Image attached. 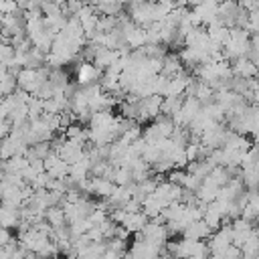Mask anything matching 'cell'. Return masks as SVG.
<instances>
[{
	"label": "cell",
	"mask_w": 259,
	"mask_h": 259,
	"mask_svg": "<svg viewBox=\"0 0 259 259\" xmlns=\"http://www.w3.org/2000/svg\"><path fill=\"white\" fill-rule=\"evenodd\" d=\"M152 194L162 202V206H168L170 202L180 200L182 186H178V184H174V182H170V180H164V182H158V186H156V190H154Z\"/></svg>",
	"instance_id": "obj_1"
},
{
	"label": "cell",
	"mask_w": 259,
	"mask_h": 259,
	"mask_svg": "<svg viewBox=\"0 0 259 259\" xmlns=\"http://www.w3.org/2000/svg\"><path fill=\"white\" fill-rule=\"evenodd\" d=\"M142 235L146 241L150 243H156V245H164L166 239H168V229L166 225H160V223H154V221H148L146 227L142 229Z\"/></svg>",
	"instance_id": "obj_2"
},
{
	"label": "cell",
	"mask_w": 259,
	"mask_h": 259,
	"mask_svg": "<svg viewBox=\"0 0 259 259\" xmlns=\"http://www.w3.org/2000/svg\"><path fill=\"white\" fill-rule=\"evenodd\" d=\"M101 79V69L95 67L89 61H81L77 67V81L79 85H89V83H97Z\"/></svg>",
	"instance_id": "obj_3"
},
{
	"label": "cell",
	"mask_w": 259,
	"mask_h": 259,
	"mask_svg": "<svg viewBox=\"0 0 259 259\" xmlns=\"http://www.w3.org/2000/svg\"><path fill=\"white\" fill-rule=\"evenodd\" d=\"M231 71H233V75H237V77L253 79V77H257L259 67L255 65V61H251V59H247V57H239V59L233 61Z\"/></svg>",
	"instance_id": "obj_4"
},
{
	"label": "cell",
	"mask_w": 259,
	"mask_h": 259,
	"mask_svg": "<svg viewBox=\"0 0 259 259\" xmlns=\"http://www.w3.org/2000/svg\"><path fill=\"white\" fill-rule=\"evenodd\" d=\"M210 233H212V231L206 227V223H204L202 219L192 221V223L182 231V235H184L186 239H194V241H204V239L210 237Z\"/></svg>",
	"instance_id": "obj_5"
},
{
	"label": "cell",
	"mask_w": 259,
	"mask_h": 259,
	"mask_svg": "<svg viewBox=\"0 0 259 259\" xmlns=\"http://www.w3.org/2000/svg\"><path fill=\"white\" fill-rule=\"evenodd\" d=\"M148 221H150V219H148L142 210H138V212H125V217H123V221H121L119 225L125 227L127 233H140V231L146 227Z\"/></svg>",
	"instance_id": "obj_6"
},
{
	"label": "cell",
	"mask_w": 259,
	"mask_h": 259,
	"mask_svg": "<svg viewBox=\"0 0 259 259\" xmlns=\"http://www.w3.org/2000/svg\"><path fill=\"white\" fill-rule=\"evenodd\" d=\"M217 194H219V186L217 184H212L210 180H202L200 182V186L196 188V198L200 200V202H206V204H210L214 198H217Z\"/></svg>",
	"instance_id": "obj_7"
},
{
	"label": "cell",
	"mask_w": 259,
	"mask_h": 259,
	"mask_svg": "<svg viewBox=\"0 0 259 259\" xmlns=\"http://www.w3.org/2000/svg\"><path fill=\"white\" fill-rule=\"evenodd\" d=\"M103 253H105V243L97 241V243H89L83 249H79L75 259H99Z\"/></svg>",
	"instance_id": "obj_8"
},
{
	"label": "cell",
	"mask_w": 259,
	"mask_h": 259,
	"mask_svg": "<svg viewBox=\"0 0 259 259\" xmlns=\"http://www.w3.org/2000/svg\"><path fill=\"white\" fill-rule=\"evenodd\" d=\"M20 217H18V208H10V206H0V229H10V227H18Z\"/></svg>",
	"instance_id": "obj_9"
},
{
	"label": "cell",
	"mask_w": 259,
	"mask_h": 259,
	"mask_svg": "<svg viewBox=\"0 0 259 259\" xmlns=\"http://www.w3.org/2000/svg\"><path fill=\"white\" fill-rule=\"evenodd\" d=\"M206 32H208V38L214 47H223L229 40V28L223 26V24H210L206 28Z\"/></svg>",
	"instance_id": "obj_10"
},
{
	"label": "cell",
	"mask_w": 259,
	"mask_h": 259,
	"mask_svg": "<svg viewBox=\"0 0 259 259\" xmlns=\"http://www.w3.org/2000/svg\"><path fill=\"white\" fill-rule=\"evenodd\" d=\"M182 71V63H180V57L178 55H164L162 59V71L166 77H174Z\"/></svg>",
	"instance_id": "obj_11"
},
{
	"label": "cell",
	"mask_w": 259,
	"mask_h": 259,
	"mask_svg": "<svg viewBox=\"0 0 259 259\" xmlns=\"http://www.w3.org/2000/svg\"><path fill=\"white\" fill-rule=\"evenodd\" d=\"M182 101H184V95L162 97V107H160V113H162V115L172 117V115H174V113H178V109L182 107Z\"/></svg>",
	"instance_id": "obj_12"
},
{
	"label": "cell",
	"mask_w": 259,
	"mask_h": 259,
	"mask_svg": "<svg viewBox=\"0 0 259 259\" xmlns=\"http://www.w3.org/2000/svg\"><path fill=\"white\" fill-rule=\"evenodd\" d=\"M45 221L55 229V227H63L65 223H67V219H65V210H63V206H59V204H55V206H49L47 210H45Z\"/></svg>",
	"instance_id": "obj_13"
},
{
	"label": "cell",
	"mask_w": 259,
	"mask_h": 259,
	"mask_svg": "<svg viewBox=\"0 0 259 259\" xmlns=\"http://www.w3.org/2000/svg\"><path fill=\"white\" fill-rule=\"evenodd\" d=\"M202 221L206 223V227L210 229V231H217L221 225H223V214L212 206V202L206 206V210H204V214H202Z\"/></svg>",
	"instance_id": "obj_14"
},
{
	"label": "cell",
	"mask_w": 259,
	"mask_h": 259,
	"mask_svg": "<svg viewBox=\"0 0 259 259\" xmlns=\"http://www.w3.org/2000/svg\"><path fill=\"white\" fill-rule=\"evenodd\" d=\"M26 166H28V158H26V156H12V158L4 160V172L20 174Z\"/></svg>",
	"instance_id": "obj_15"
},
{
	"label": "cell",
	"mask_w": 259,
	"mask_h": 259,
	"mask_svg": "<svg viewBox=\"0 0 259 259\" xmlns=\"http://www.w3.org/2000/svg\"><path fill=\"white\" fill-rule=\"evenodd\" d=\"M241 180H243V186L245 188H257L259 186V166H255V168H243Z\"/></svg>",
	"instance_id": "obj_16"
},
{
	"label": "cell",
	"mask_w": 259,
	"mask_h": 259,
	"mask_svg": "<svg viewBox=\"0 0 259 259\" xmlns=\"http://www.w3.org/2000/svg\"><path fill=\"white\" fill-rule=\"evenodd\" d=\"M16 87H18V83H16V75H6L2 81H0V97L4 95H10V93H14L16 91Z\"/></svg>",
	"instance_id": "obj_17"
},
{
	"label": "cell",
	"mask_w": 259,
	"mask_h": 259,
	"mask_svg": "<svg viewBox=\"0 0 259 259\" xmlns=\"http://www.w3.org/2000/svg\"><path fill=\"white\" fill-rule=\"evenodd\" d=\"M200 182H202V178H198V176H196V174H192V172H186L184 182H182V188H188V190L196 192V188L200 186Z\"/></svg>",
	"instance_id": "obj_18"
},
{
	"label": "cell",
	"mask_w": 259,
	"mask_h": 259,
	"mask_svg": "<svg viewBox=\"0 0 259 259\" xmlns=\"http://www.w3.org/2000/svg\"><path fill=\"white\" fill-rule=\"evenodd\" d=\"M18 249V245H16V241L14 239H10L8 243H4V245H0V259H10L12 257V253Z\"/></svg>",
	"instance_id": "obj_19"
},
{
	"label": "cell",
	"mask_w": 259,
	"mask_h": 259,
	"mask_svg": "<svg viewBox=\"0 0 259 259\" xmlns=\"http://www.w3.org/2000/svg\"><path fill=\"white\" fill-rule=\"evenodd\" d=\"M184 176H186V170H182V168H178V170H170V172H168V180L174 182V184H178V186H182Z\"/></svg>",
	"instance_id": "obj_20"
},
{
	"label": "cell",
	"mask_w": 259,
	"mask_h": 259,
	"mask_svg": "<svg viewBox=\"0 0 259 259\" xmlns=\"http://www.w3.org/2000/svg\"><path fill=\"white\" fill-rule=\"evenodd\" d=\"M241 247H237V245H229L227 249H225V253H223V259H241Z\"/></svg>",
	"instance_id": "obj_21"
},
{
	"label": "cell",
	"mask_w": 259,
	"mask_h": 259,
	"mask_svg": "<svg viewBox=\"0 0 259 259\" xmlns=\"http://www.w3.org/2000/svg\"><path fill=\"white\" fill-rule=\"evenodd\" d=\"M87 237H89V241L91 243H97V241H103V235H101V229L99 227H91L87 233H85Z\"/></svg>",
	"instance_id": "obj_22"
},
{
	"label": "cell",
	"mask_w": 259,
	"mask_h": 259,
	"mask_svg": "<svg viewBox=\"0 0 259 259\" xmlns=\"http://www.w3.org/2000/svg\"><path fill=\"white\" fill-rule=\"evenodd\" d=\"M24 259H42V257H40V255H36V253H32V251H26Z\"/></svg>",
	"instance_id": "obj_23"
},
{
	"label": "cell",
	"mask_w": 259,
	"mask_h": 259,
	"mask_svg": "<svg viewBox=\"0 0 259 259\" xmlns=\"http://www.w3.org/2000/svg\"><path fill=\"white\" fill-rule=\"evenodd\" d=\"M221 2H227V0H217V4H221Z\"/></svg>",
	"instance_id": "obj_24"
},
{
	"label": "cell",
	"mask_w": 259,
	"mask_h": 259,
	"mask_svg": "<svg viewBox=\"0 0 259 259\" xmlns=\"http://www.w3.org/2000/svg\"><path fill=\"white\" fill-rule=\"evenodd\" d=\"M184 259H194V257H184Z\"/></svg>",
	"instance_id": "obj_25"
},
{
	"label": "cell",
	"mask_w": 259,
	"mask_h": 259,
	"mask_svg": "<svg viewBox=\"0 0 259 259\" xmlns=\"http://www.w3.org/2000/svg\"><path fill=\"white\" fill-rule=\"evenodd\" d=\"M0 101H2V97H0Z\"/></svg>",
	"instance_id": "obj_26"
},
{
	"label": "cell",
	"mask_w": 259,
	"mask_h": 259,
	"mask_svg": "<svg viewBox=\"0 0 259 259\" xmlns=\"http://www.w3.org/2000/svg\"><path fill=\"white\" fill-rule=\"evenodd\" d=\"M208 259H210V257H208Z\"/></svg>",
	"instance_id": "obj_27"
}]
</instances>
